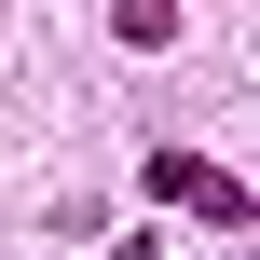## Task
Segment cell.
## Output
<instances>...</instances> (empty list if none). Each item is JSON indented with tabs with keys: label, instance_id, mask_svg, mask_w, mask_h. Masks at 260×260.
<instances>
[{
	"label": "cell",
	"instance_id": "obj_1",
	"mask_svg": "<svg viewBox=\"0 0 260 260\" xmlns=\"http://www.w3.org/2000/svg\"><path fill=\"white\" fill-rule=\"evenodd\" d=\"M151 192H165V206H192V219H219V233H247V219H260L247 178H233V165H206V151H151Z\"/></svg>",
	"mask_w": 260,
	"mask_h": 260
},
{
	"label": "cell",
	"instance_id": "obj_2",
	"mask_svg": "<svg viewBox=\"0 0 260 260\" xmlns=\"http://www.w3.org/2000/svg\"><path fill=\"white\" fill-rule=\"evenodd\" d=\"M110 27H123V41H137V55H151V41H178V0H123V14H110Z\"/></svg>",
	"mask_w": 260,
	"mask_h": 260
}]
</instances>
